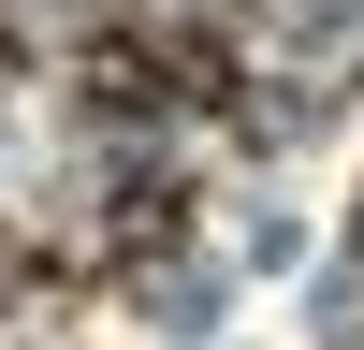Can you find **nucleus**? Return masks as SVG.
<instances>
[{"label": "nucleus", "mask_w": 364, "mask_h": 350, "mask_svg": "<svg viewBox=\"0 0 364 350\" xmlns=\"http://www.w3.org/2000/svg\"><path fill=\"white\" fill-rule=\"evenodd\" d=\"M0 307H15V262H0Z\"/></svg>", "instance_id": "f257e3e1"}]
</instances>
